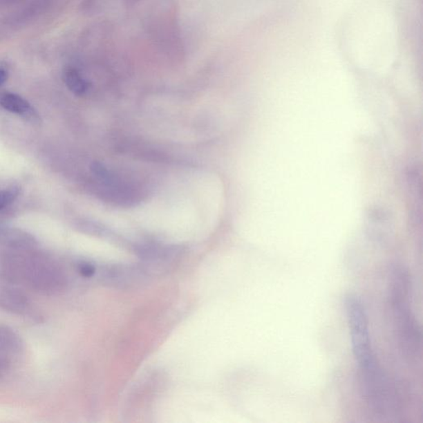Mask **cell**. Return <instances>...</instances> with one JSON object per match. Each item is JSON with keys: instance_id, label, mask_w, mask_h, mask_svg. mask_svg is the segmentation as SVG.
<instances>
[{"instance_id": "cell-3", "label": "cell", "mask_w": 423, "mask_h": 423, "mask_svg": "<svg viewBox=\"0 0 423 423\" xmlns=\"http://www.w3.org/2000/svg\"><path fill=\"white\" fill-rule=\"evenodd\" d=\"M0 308L11 314L33 317L32 303L18 283L0 276Z\"/></svg>"}, {"instance_id": "cell-8", "label": "cell", "mask_w": 423, "mask_h": 423, "mask_svg": "<svg viewBox=\"0 0 423 423\" xmlns=\"http://www.w3.org/2000/svg\"><path fill=\"white\" fill-rule=\"evenodd\" d=\"M77 270L80 276L84 278H91L96 272L95 266L88 262H80L77 265Z\"/></svg>"}, {"instance_id": "cell-1", "label": "cell", "mask_w": 423, "mask_h": 423, "mask_svg": "<svg viewBox=\"0 0 423 423\" xmlns=\"http://www.w3.org/2000/svg\"><path fill=\"white\" fill-rule=\"evenodd\" d=\"M0 276L17 283H23L38 293L54 295L65 290L67 278L57 264L35 260L23 264H6L0 268Z\"/></svg>"}, {"instance_id": "cell-7", "label": "cell", "mask_w": 423, "mask_h": 423, "mask_svg": "<svg viewBox=\"0 0 423 423\" xmlns=\"http://www.w3.org/2000/svg\"><path fill=\"white\" fill-rule=\"evenodd\" d=\"M19 194V189L18 187H11L0 191V210L12 204L18 197Z\"/></svg>"}, {"instance_id": "cell-6", "label": "cell", "mask_w": 423, "mask_h": 423, "mask_svg": "<svg viewBox=\"0 0 423 423\" xmlns=\"http://www.w3.org/2000/svg\"><path fill=\"white\" fill-rule=\"evenodd\" d=\"M64 82L69 90L76 95H82L88 90V84L82 75L73 68L65 70L63 75Z\"/></svg>"}, {"instance_id": "cell-2", "label": "cell", "mask_w": 423, "mask_h": 423, "mask_svg": "<svg viewBox=\"0 0 423 423\" xmlns=\"http://www.w3.org/2000/svg\"><path fill=\"white\" fill-rule=\"evenodd\" d=\"M346 308L355 358L368 383L374 384L377 376L366 311L361 302L355 297L348 298Z\"/></svg>"}, {"instance_id": "cell-9", "label": "cell", "mask_w": 423, "mask_h": 423, "mask_svg": "<svg viewBox=\"0 0 423 423\" xmlns=\"http://www.w3.org/2000/svg\"><path fill=\"white\" fill-rule=\"evenodd\" d=\"M8 79V73L6 70L0 68V86H3L6 82Z\"/></svg>"}, {"instance_id": "cell-4", "label": "cell", "mask_w": 423, "mask_h": 423, "mask_svg": "<svg viewBox=\"0 0 423 423\" xmlns=\"http://www.w3.org/2000/svg\"><path fill=\"white\" fill-rule=\"evenodd\" d=\"M24 352V342L8 326L0 324V379L10 373Z\"/></svg>"}, {"instance_id": "cell-5", "label": "cell", "mask_w": 423, "mask_h": 423, "mask_svg": "<svg viewBox=\"0 0 423 423\" xmlns=\"http://www.w3.org/2000/svg\"><path fill=\"white\" fill-rule=\"evenodd\" d=\"M0 106L7 111L18 114L28 121L35 122L37 120V114L27 100L22 97L12 94V93H4L0 95Z\"/></svg>"}]
</instances>
